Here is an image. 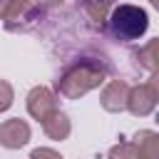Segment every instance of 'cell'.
Returning a JSON list of instances; mask_svg holds the SVG:
<instances>
[{"label": "cell", "instance_id": "1", "mask_svg": "<svg viewBox=\"0 0 159 159\" xmlns=\"http://www.w3.org/2000/svg\"><path fill=\"white\" fill-rule=\"evenodd\" d=\"M109 70L97 60H80L72 67H67L60 80L55 82V92L65 99H80L82 94L97 89L107 80Z\"/></svg>", "mask_w": 159, "mask_h": 159}, {"label": "cell", "instance_id": "2", "mask_svg": "<svg viewBox=\"0 0 159 159\" xmlns=\"http://www.w3.org/2000/svg\"><path fill=\"white\" fill-rule=\"evenodd\" d=\"M107 22H109L112 35H114L119 42H132V40H139V37L147 32V27H149V15H147V10L139 7V5L122 2V5H117V7L109 12Z\"/></svg>", "mask_w": 159, "mask_h": 159}, {"label": "cell", "instance_id": "3", "mask_svg": "<svg viewBox=\"0 0 159 159\" xmlns=\"http://www.w3.org/2000/svg\"><path fill=\"white\" fill-rule=\"evenodd\" d=\"M37 20H40V5L35 0H10L2 15V25L7 32H27L37 25Z\"/></svg>", "mask_w": 159, "mask_h": 159}, {"label": "cell", "instance_id": "4", "mask_svg": "<svg viewBox=\"0 0 159 159\" xmlns=\"http://www.w3.org/2000/svg\"><path fill=\"white\" fill-rule=\"evenodd\" d=\"M25 107H27V114L37 122H42L47 114H52L57 109V92L45 87V84H37L27 92L25 97Z\"/></svg>", "mask_w": 159, "mask_h": 159}, {"label": "cell", "instance_id": "5", "mask_svg": "<svg viewBox=\"0 0 159 159\" xmlns=\"http://www.w3.org/2000/svg\"><path fill=\"white\" fill-rule=\"evenodd\" d=\"M30 124L20 117H12V119H5L0 124V144L5 149H20L30 142Z\"/></svg>", "mask_w": 159, "mask_h": 159}, {"label": "cell", "instance_id": "6", "mask_svg": "<svg viewBox=\"0 0 159 159\" xmlns=\"http://www.w3.org/2000/svg\"><path fill=\"white\" fill-rule=\"evenodd\" d=\"M129 84L124 82V80H112L104 89H102V94H99V104L107 109V112H124L127 109V102H129Z\"/></svg>", "mask_w": 159, "mask_h": 159}, {"label": "cell", "instance_id": "7", "mask_svg": "<svg viewBox=\"0 0 159 159\" xmlns=\"http://www.w3.org/2000/svg\"><path fill=\"white\" fill-rule=\"evenodd\" d=\"M157 107V97L152 94L149 84H137L129 89V102H127V109L134 114V117H149Z\"/></svg>", "mask_w": 159, "mask_h": 159}, {"label": "cell", "instance_id": "8", "mask_svg": "<svg viewBox=\"0 0 159 159\" xmlns=\"http://www.w3.org/2000/svg\"><path fill=\"white\" fill-rule=\"evenodd\" d=\"M40 124H42L45 137L52 139V142H65V139L72 134V122H70V117H67L62 109H55V112L47 114Z\"/></svg>", "mask_w": 159, "mask_h": 159}, {"label": "cell", "instance_id": "9", "mask_svg": "<svg viewBox=\"0 0 159 159\" xmlns=\"http://www.w3.org/2000/svg\"><path fill=\"white\" fill-rule=\"evenodd\" d=\"M132 142L137 147L139 159H159V132H154V129H139Z\"/></svg>", "mask_w": 159, "mask_h": 159}, {"label": "cell", "instance_id": "10", "mask_svg": "<svg viewBox=\"0 0 159 159\" xmlns=\"http://www.w3.org/2000/svg\"><path fill=\"white\" fill-rule=\"evenodd\" d=\"M77 5L87 12V20L94 22V25H99V27L109 17V0H80Z\"/></svg>", "mask_w": 159, "mask_h": 159}, {"label": "cell", "instance_id": "11", "mask_svg": "<svg viewBox=\"0 0 159 159\" xmlns=\"http://www.w3.org/2000/svg\"><path fill=\"white\" fill-rule=\"evenodd\" d=\"M137 60H139V65H142V67H147L149 72L159 70V37L149 40V42L137 52Z\"/></svg>", "mask_w": 159, "mask_h": 159}, {"label": "cell", "instance_id": "12", "mask_svg": "<svg viewBox=\"0 0 159 159\" xmlns=\"http://www.w3.org/2000/svg\"><path fill=\"white\" fill-rule=\"evenodd\" d=\"M109 157L112 159H134V157H139L137 154V147H134V142H122V144H117V147H112L109 149Z\"/></svg>", "mask_w": 159, "mask_h": 159}, {"label": "cell", "instance_id": "13", "mask_svg": "<svg viewBox=\"0 0 159 159\" xmlns=\"http://www.w3.org/2000/svg\"><path fill=\"white\" fill-rule=\"evenodd\" d=\"M12 99H15V92H12V84L7 80H0V114L7 112L12 107Z\"/></svg>", "mask_w": 159, "mask_h": 159}, {"label": "cell", "instance_id": "14", "mask_svg": "<svg viewBox=\"0 0 159 159\" xmlns=\"http://www.w3.org/2000/svg\"><path fill=\"white\" fill-rule=\"evenodd\" d=\"M37 157H52V159H60V152H55V149H45V147H37V149H32V159H37Z\"/></svg>", "mask_w": 159, "mask_h": 159}, {"label": "cell", "instance_id": "15", "mask_svg": "<svg viewBox=\"0 0 159 159\" xmlns=\"http://www.w3.org/2000/svg\"><path fill=\"white\" fill-rule=\"evenodd\" d=\"M147 84H149L152 94H154V97H157V102H159V70H154V72H152V77H149V82H147Z\"/></svg>", "mask_w": 159, "mask_h": 159}, {"label": "cell", "instance_id": "16", "mask_svg": "<svg viewBox=\"0 0 159 159\" xmlns=\"http://www.w3.org/2000/svg\"><path fill=\"white\" fill-rule=\"evenodd\" d=\"M40 7H57V5H62L65 0H35Z\"/></svg>", "mask_w": 159, "mask_h": 159}, {"label": "cell", "instance_id": "17", "mask_svg": "<svg viewBox=\"0 0 159 159\" xmlns=\"http://www.w3.org/2000/svg\"><path fill=\"white\" fill-rule=\"evenodd\" d=\"M7 5H10V0H0V20H2V15H5Z\"/></svg>", "mask_w": 159, "mask_h": 159}, {"label": "cell", "instance_id": "18", "mask_svg": "<svg viewBox=\"0 0 159 159\" xmlns=\"http://www.w3.org/2000/svg\"><path fill=\"white\" fill-rule=\"evenodd\" d=\"M149 2H152V7H157V10H159V0H149Z\"/></svg>", "mask_w": 159, "mask_h": 159}]
</instances>
